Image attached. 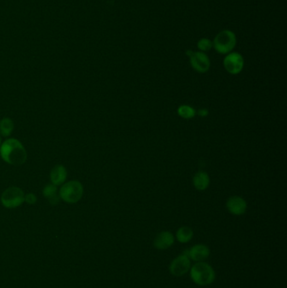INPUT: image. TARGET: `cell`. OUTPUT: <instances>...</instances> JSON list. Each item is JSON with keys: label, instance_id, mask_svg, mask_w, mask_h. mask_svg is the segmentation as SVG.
Wrapping results in <instances>:
<instances>
[{"label": "cell", "instance_id": "obj_1", "mask_svg": "<svg viewBox=\"0 0 287 288\" xmlns=\"http://www.w3.org/2000/svg\"><path fill=\"white\" fill-rule=\"evenodd\" d=\"M0 156L8 165L19 166L26 162L27 152L20 141L8 138L0 146Z\"/></svg>", "mask_w": 287, "mask_h": 288}, {"label": "cell", "instance_id": "obj_18", "mask_svg": "<svg viewBox=\"0 0 287 288\" xmlns=\"http://www.w3.org/2000/svg\"><path fill=\"white\" fill-rule=\"evenodd\" d=\"M197 47L202 53L208 52L213 48V42L208 38H202L197 43Z\"/></svg>", "mask_w": 287, "mask_h": 288}, {"label": "cell", "instance_id": "obj_8", "mask_svg": "<svg viewBox=\"0 0 287 288\" xmlns=\"http://www.w3.org/2000/svg\"><path fill=\"white\" fill-rule=\"evenodd\" d=\"M191 67L200 73H206L211 67L209 58L202 52H194L190 57Z\"/></svg>", "mask_w": 287, "mask_h": 288}, {"label": "cell", "instance_id": "obj_10", "mask_svg": "<svg viewBox=\"0 0 287 288\" xmlns=\"http://www.w3.org/2000/svg\"><path fill=\"white\" fill-rule=\"evenodd\" d=\"M174 236L169 231H163L157 235L154 241V246L159 250H165L173 245Z\"/></svg>", "mask_w": 287, "mask_h": 288}, {"label": "cell", "instance_id": "obj_2", "mask_svg": "<svg viewBox=\"0 0 287 288\" xmlns=\"http://www.w3.org/2000/svg\"><path fill=\"white\" fill-rule=\"evenodd\" d=\"M190 275L193 283L205 287L214 283L216 272L212 266L206 262H196L190 269Z\"/></svg>", "mask_w": 287, "mask_h": 288}, {"label": "cell", "instance_id": "obj_16", "mask_svg": "<svg viewBox=\"0 0 287 288\" xmlns=\"http://www.w3.org/2000/svg\"><path fill=\"white\" fill-rule=\"evenodd\" d=\"M14 128V121L10 118L5 117L0 120V134L3 137H9Z\"/></svg>", "mask_w": 287, "mask_h": 288}, {"label": "cell", "instance_id": "obj_17", "mask_svg": "<svg viewBox=\"0 0 287 288\" xmlns=\"http://www.w3.org/2000/svg\"><path fill=\"white\" fill-rule=\"evenodd\" d=\"M178 114L180 117L188 120V119L195 117L196 112L193 107L186 106V105H182L178 108Z\"/></svg>", "mask_w": 287, "mask_h": 288}, {"label": "cell", "instance_id": "obj_13", "mask_svg": "<svg viewBox=\"0 0 287 288\" xmlns=\"http://www.w3.org/2000/svg\"><path fill=\"white\" fill-rule=\"evenodd\" d=\"M193 184L195 189L198 190H205L208 188L210 185V177L208 173L204 171H199L195 173L193 178Z\"/></svg>", "mask_w": 287, "mask_h": 288}, {"label": "cell", "instance_id": "obj_9", "mask_svg": "<svg viewBox=\"0 0 287 288\" xmlns=\"http://www.w3.org/2000/svg\"><path fill=\"white\" fill-rule=\"evenodd\" d=\"M227 208L232 215H243L247 211V202L240 196H231L227 202Z\"/></svg>", "mask_w": 287, "mask_h": 288}, {"label": "cell", "instance_id": "obj_3", "mask_svg": "<svg viewBox=\"0 0 287 288\" xmlns=\"http://www.w3.org/2000/svg\"><path fill=\"white\" fill-rule=\"evenodd\" d=\"M84 195V186L78 180H71L61 185L59 196L67 203L73 204L81 200Z\"/></svg>", "mask_w": 287, "mask_h": 288}, {"label": "cell", "instance_id": "obj_5", "mask_svg": "<svg viewBox=\"0 0 287 288\" xmlns=\"http://www.w3.org/2000/svg\"><path fill=\"white\" fill-rule=\"evenodd\" d=\"M1 202L6 208H16L25 202V193L16 186L8 187L2 194Z\"/></svg>", "mask_w": 287, "mask_h": 288}, {"label": "cell", "instance_id": "obj_6", "mask_svg": "<svg viewBox=\"0 0 287 288\" xmlns=\"http://www.w3.org/2000/svg\"><path fill=\"white\" fill-rule=\"evenodd\" d=\"M223 66L227 72L230 74H238L243 70L244 60L241 54L238 53H230L227 54L223 60Z\"/></svg>", "mask_w": 287, "mask_h": 288}, {"label": "cell", "instance_id": "obj_11", "mask_svg": "<svg viewBox=\"0 0 287 288\" xmlns=\"http://www.w3.org/2000/svg\"><path fill=\"white\" fill-rule=\"evenodd\" d=\"M209 255V248L205 244H195L189 249V258L195 262H203Z\"/></svg>", "mask_w": 287, "mask_h": 288}, {"label": "cell", "instance_id": "obj_21", "mask_svg": "<svg viewBox=\"0 0 287 288\" xmlns=\"http://www.w3.org/2000/svg\"><path fill=\"white\" fill-rule=\"evenodd\" d=\"M1 144H2V143H1V138H0V146H1Z\"/></svg>", "mask_w": 287, "mask_h": 288}, {"label": "cell", "instance_id": "obj_4", "mask_svg": "<svg viewBox=\"0 0 287 288\" xmlns=\"http://www.w3.org/2000/svg\"><path fill=\"white\" fill-rule=\"evenodd\" d=\"M237 43L235 34L229 30L221 31L215 37L213 47L218 54H229L233 50Z\"/></svg>", "mask_w": 287, "mask_h": 288}, {"label": "cell", "instance_id": "obj_15", "mask_svg": "<svg viewBox=\"0 0 287 288\" xmlns=\"http://www.w3.org/2000/svg\"><path fill=\"white\" fill-rule=\"evenodd\" d=\"M194 232L190 227H181L176 232V238L181 243H186L190 242L193 238Z\"/></svg>", "mask_w": 287, "mask_h": 288}, {"label": "cell", "instance_id": "obj_14", "mask_svg": "<svg viewBox=\"0 0 287 288\" xmlns=\"http://www.w3.org/2000/svg\"><path fill=\"white\" fill-rule=\"evenodd\" d=\"M43 196L48 199L51 204L53 206L58 204L60 196L57 195V189L56 185L53 184H48L46 185L43 189Z\"/></svg>", "mask_w": 287, "mask_h": 288}, {"label": "cell", "instance_id": "obj_12", "mask_svg": "<svg viewBox=\"0 0 287 288\" xmlns=\"http://www.w3.org/2000/svg\"><path fill=\"white\" fill-rule=\"evenodd\" d=\"M67 170L62 165H56L51 171V181L52 184L56 186L62 185L67 179Z\"/></svg>", "mask_w": 287, "mask_h": 288}, {"label": "cell", "instance_id": "obj_20", "mask_svg": "<svg viewBox=\"0 0 287 288\" xmlns=\"http://www.w3.org/2000/svg\"><path fill=\"white\" fill-rule=\"evenodd\" d=\"M207 114H208V112L206 109L201 110L199 112V115H201V116H206V115H207Z\"/></svg>", "mask_w": 287, "mask_h": 288}, {"label": "cell", "instance_id": "obj_19", "mask_svg": "<svg viewBox=\"0 0 287 288\" xmlns=\"http://www.w3.org/2000/svg\"><path fill=\"white\" fill-rule=\"evenodd\" d=\"M25 202L28 204L33 205L37 202V196L33 193H29L25 195Z\"/></svg>", "mask_w": 287, "mask_h": 288}, {"label": "cell", "instance_id": "obj_7", "mask_svg": "<svg viewBox=\"0 0 287 288\" xmlns=\"http://www.w3.org/2000/svg\"><path fill=\"white\" fill-rule=\"evenodd\" d=\"M190 267L191 262L190 258L182 254L171 261L170 265V272L174 277H183L187 272H190Z\"/></svg>", "mask_w": 287, "mask_h": 288}]
</instances>
